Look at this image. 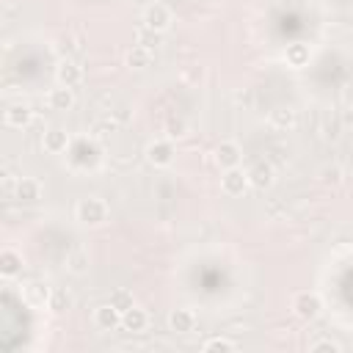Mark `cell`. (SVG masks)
Instances as JSON below:
<instances>
[{
    "mask_svg": "<svg viewBox=\"0 0 353 353\" xmlns=\"http://www.w3.org/2000/svg\"><path fill=\"white\" fill-rule=\"evenodd\" d=\"M108 215H110V210H108V201H105L102 196H83V199L74 204V218H77L83 226H88V229L102 226V223L108 221Z\"/></svg>",
    "mask_w": 353,
    "mask_h": 353,
    "instance_id": "cell-1",
    "label": "cell"
},
{
    "mask_svg": "<svg viewBox=\"0 0 353 353\" xmlns=\"http://www.w3.org/2000/svg\"><path fill=\"white\" fill-rule=\"evenodd\" d=\"M292 312H295V317H301V320H306V323H309V320H317L320 312H323V301H320L317 292L301 290V292L292 295Z\"/></svg>",
    "mask_w": 353,
    "mask_h": 353,
    "instance_id": "cell-2",
    "label": "cell"
},
{
    "mask_svg": "<svg viewBox=\"0 0 353 353\" xmlns=\"http://www.w3.org/2000/svg\"><path fill=\"white\" fill-rule=\"evenodd\" d=\"M141 22H143V28H149V30L165 33V30L171 28V22H174V14H171V8H168L165 3H149V6L143 8V14H141Z\"/></svg>",
    "mask_w": 353,
    "mask_h": 353,
    "instance_id": "cell-3",
    "label": "cell"
},
{
    "mask_svg": "<svg viewBox=\"0 0 353 353\" xmlns=\"http://www.w3.org/2000/svg\"><path fill=\"white\" fill-rule=\"evenodd\" d=\"M146 160L154 165V168H165V165H171L174 163V154H176V149H174V143H171V138H160V141H152L149 146H146Z\"/></svg>",
    "mask_w": 353,
    "mask_h": 353,
    "instance_id": "cell-4",
    "label": "cell"
},
{
    "mask_svg": "<svg viewBox=\"0 0 353 353\" xmlns=\"http://www.w3.org/2000/svg\"><path fill=\"white\" fill-rule=\"evenodd\" d=\"M248 188H251L248 171H243L240 165H237V168H226V171L221 174V190H223L226 196H243Z\"/></svg>",
    "mask_w": 353,
    "mask_h": 353,
    "instance_id": "cell-5",
    "label": "cell"
},
{
    "mask_svg": "<svg viewBox=\"0 0 353 353\" xmlns=\"http://www.w3.org/2000/svg\"><path fill=\"white\" fill-rule=\"evenodd\" d=\"M240 160H243V149H240L237 141H221V143L215 146V163H218L223 171H226V168H237Z\"/></svg>",
    "mask_w": 353,
    "mask_h": 353,
    "instance_id": "cell-6",
    "label": "cell"
},
{
    "mask_svg": "<svg viewBox=\"0 0 353 353\" xmlns=\"http://www.w3.org/2000/svg\"><path fill=\"white\" fill-rule=\"evenodd\" d=\"M248 182H251V188H256V190H268V188H273V182H276V168H273L268 160H256V163L251 165V171H248Z\"/></svg>",
    "mask_w": 353,
    "mask_h": 353,
    "instance_id": "cell-7",
    "label": "cell"
},
{
    "mask_svg": "<svg viewBox=\"0 0 353 353\" xmlns=\"http://www.w3.org/2000/svg\"><path fill=\"white\" fill-rule=\"evenodd\" d=\"M94 325L99 331H116V328H121V312L110 301L108 303H99L94 309Z\"/></svg>",
    "mask_w": 353,
    "mask_h": 353,
    "instance_id": "cell-8",
    "label": "cell"
},
{
    "mask_svg": "<svg viewBox=\"0 0 353 353\" xmlns=\"http://www.w3.org/2000/svg\"><path fill=\"white\" fill-rule=\"evenodd\" d=\"M268 121H270V127H276L281 132H290V130L298 127V110L292 105H279L268 113Z\"/></svg>",
    "mask_w": 353,
    "mask_h": 353,
    "instance_id": "cell-9",
    "label": "cell"
},
{
    "mask_svg": "<svg viewBox=\"0 0 353 353\" xmlns=\"http://www.w3.org/2000/svg\"><path fill=\"white\" fill-rule=\"evenodd\" d=\"M41 149L47 154H63L69 149V132L63 127H50L41 135Z\"/></svg>",
    "mask_w": 353,
    "mask_h": 353,
    "instance_id": "cell-10",
    "label": "cell"
},
{
    "mask_svg": "<svg viewBox=\"0 0 353 353\" xmlns=\"http://www.w3.org/2000/svg\"><path fill=\"white\" fill-rule=\"evenodd\" d=\"M3 119H6L8 127L22 130V127H28V124L33 121V108H30L28 102H11V105L6 108V113H3Z\"/></svg>",
    "mask_w": 353,
    "mask_h": 353,
    "instance_id": "cell-11",
    "label": "cell"
},
{
    "mask_svg": "<svg viewBox=\"0 0 353 353\" xmlns=\"http://www.w3.org/2000/svg\"><path fill=\"white\" fill-rule=\"evenodd\" d=\"M121 328H124L127 334H143V331L149 328V312L135 303L132 309L121 312Z\"/></svg>",
    "mask_w": 353,
    "mask_h": 353,
    "instance_id": "cell-12",
    "label": "cell"
},
{
    "mask_svg": "<svg viewBox=\"0 0 353 353\" xmlns=\"http://www.w3.org/2000/svg\"><path fill=\"white\" fill-rule=\"evenodd\" d=\"M168 331H174V334H190V331H196V314H193V309H185V306L171 309L168 312Z\"/></svg>",
    "mask_w": 353,
    "mask_h": 353,
    "instance_id": "cell-13",
    "label": "cell"
},
{
    "mask_svg": "<svg viewBox=\"0 0 353 353\" xmlns=\"http://www.w3.org/2000/svg\"><path fill=\"white\" fill-rule=\"evenodd\" d=\"M50 295H52V287L44 284V281H30V284L25 287V292H22L25 303L33 306V309H44V306H50Z\"/></svg>",
    "mask_w": 353,
    "mask_h": 353,
    "instance_id": "cell-14",
    "label": "cell"
},
{
    "mask_svg": "<svg viewBox=\"0 0 353 353\" xmlns=\"http://www.w3.org/2000/svg\"><path fill=\"white\" fill-rule=\"evenodd\" d=\"M284 61H287L290 69H303V66H309V61H312L309 44H306V41H292V44H287Z\"/></svg>",
    "mask_w": 353,
    "mask_h": 353,
    "instance_id": "cell-15",
    "label": "cell"
},
{
    "mask_svg": "<svg viewBox=\"0 0 353 353\" xmlns=\"http://www.w3.org/2000/svg\"><path fill=\"white\" fill-rule=\"evenodd\" d=\"M124 63H127L130 69H135V72L149 69V66L154 63V52H152L149 47H143V44H132V47L124 52Z\"/></svg>",
    "mask_w": 353,
    "mask_h": 353,
    "instance_id": "cell-16",
    "label": "cell"
},
{
    "mask_svg": "<svg viewBox=\"0 0 353 353\" xmlns=\"http://www.w3.org/2000/svg\"><path fill=\"white\" fill-rule=\"evenodd\" d=\"M55 80L58 85H69V88H77L83 83V69L74 63V61H61L55 66Z\"/></svg>",
    "mask_w": 353,
    "mask_h": 353,
    "instance_id": "cell-17",
    "label": "cell"
},
{
    "mask_svg": "<svg viewBox=\"0 0 353 353\" xmlns=\"http://www.w3.org/2000/svg\"><path fill=\"white\" fill-rule=\"evenodd\" d=\"M22 273V254L17 248H3L0 251V276L3 279H14Z\"/></svg>",
    "mask_w": 353,
    "mask_h": 353,
    "instance_id": "cell-18",
    "label": "cell"
},
{
    "mask_svg": "<svg viewBox=\"0 0 353 353\" xmlns=\"http://www.w3.org/2000/svg\"><path fill=\"white\" fill-rule=\"evenodd\" d=\"M14 196H17L19 201H25V204H33V201L41 199V182L33 179V176H22V179H17Z\"/></svg>",
    "mask_w": 353,
    "mask_h": 353,
    "instance_id": "cell-19",
    "label": "cell"
},
{
    "mask_svg": "<svg viewBox=\"0 0 353 353\" xmlns=\"http://www.w3.org/2000/svg\"><path fill=\"white\" fill-rule=\"evenodd\" d=\"M47 102H50L52 110H72V108H74V88H69V85H58V88L50 91Z\"/></svg>",
    "mask_w": 353,
    "mask_h": 353,
    "instance_id": "cell-20",
    "label": "cell"
},
{
    "mask_svg": "<svg viewBox=\"0 0 353 353\" xmlns=\"http://www.w3.org/2000/svg\"><path fill=\"white\" fill-rule=\"evenodd\" d=\"M72 303H74L72 292H69V290H63V287H55V290H52V295H50V306H47V309H52L55 314H61V312L72 309Z\"/></svg>",
    "mask_w": 353,
    "mask_h": 353,
    "instance_id": "cell-21",
    "label": "cell"
},
{
    "mask_svg": "<svg viewBox=\"0 0 353 353\" xmlns=\"http://www.w3.org/2000/svg\"><path fill=\"white\" fill-rule=\"evenodd\" d=\"M201 350H207V353H232V350H237V345L229 336H210V339L201 342Z\"/></svg>",
    "mask_w": 353,
    "mask_h": 353,
    "instance_id": "cell-22",
    "label": "cell"
},
{
    "mask_svg": "<svg viewBox=\"0 0 353 353\" xmlns=\"http://www.w3.org/2000/svg\"><path fill=\"white\" fill-rule=\"evenodd\" d=\"M66 268H69V273H74V276L88 273V254H85L83 248L72 251V254H69V259H66Z\"/></svg>",
    "mask_w": 353,
    "mask_h": 353,
    "instance_id": "cell-23",
    "label": "cell"
},
{
    "mask_svg": "<svg viewBox=\"0 0 353 353\" xmlns=\"http://www.w3.org/2000/svg\"><path fill=\"white\" fill-rule=\"evenodd\" d=\"M317 176H320V182H323V185L336 188V185L342 182V168H339L336 163H325V165L320 168V174H317Z\"/></svg>",
    "mask_w": 353,
    "mask_h": 353,
    "instance_id": "cell-24",
    "label": "cell"
},
{
    "mask_svg": "<svg viewBox=\"0 0 353 353\" xmlns=\"http://www.w3.org/2000/svg\"><path fill=\"white\" fill-rule=\"evenodd\" d=\"M110 303H113L119 312H127V309H132V306H135V298H132V292H130V290L116 287V290L110 292Z\"/></svg>",
    "mask_w": 353,
    "mask_h": 353,
    "instance_id": "cell-25",
    "label": "cell"
},
{
    "mask_svg": "<svg viewBox=\"0 0 353 353\" xmlns=\"http://www.w3.org/2000/svg\"><path fill=\"white\" fill-rule=\"evenodd\" d=\"M309 350L312 353H342V345L336 339H331V336H323V339H314L309 345Z\"/></svg>",
    "mask_w": 353,
    "mask_h": 353,
    "instance_id": "cell-26",
    "label": "cell"
},
{
    "mask_svg": "<svg viewBox=\"0 0 353 353\" xmlns=\"http://www.w3.org/2000/svg\"><path fill=\"white\" fill-rule=\"evenodd\" d=\"M160 39H163V33H157V30H149V28H141L138 30V44H143L149 50H154L160 44Z\"/></svg>",
    "mask_w": 353,
    "mask_h": 353,
    "instance_id": "cell-27",
    "label": "cell"
},
{
    "mask_svg": "<svg viewBox=\"0 0 353 353\" xmlns=\"http://www.w3.org/2000/svg\"><path fill=\"white\" fill-rule=\"evenodd\" d=\"M165 130H168V138H182L185 130H188V124H185V119H168Z\"/></svg>",
    "mask_w": 353,
    "mask_h": 353,
    "instance_id": "cell-28",
    "label": "cell"
},
{
    "mask_svg": "<svg viewBox=\"0 0 353 353\" xmlns=\"http://www.w3.org/2000/svg\"><path fill=\"white\" fill-rule=\"evenodd\" d=\"M342 102H345L347 108H353V80H347V83L342 85Z\"/></svg>",
    "mask_w": 353,
    "mask_h": 353,
    "instance_id": "cell-29",
    "label": "cell"
},
{
    "mask_svg": "<svg viewBox=\"0 0 353 353\" xmlns=\"http://www.w3.org/2000/svg\"><path fill=\"white\" fill-rule=\"evenodd\" d=\"M127 110H130V108H127V105H119V108H116V110H113V116H116V119H119V121H127V116H130V113H127Z\"/></svg>",
    "mask_w": 353,
    "mask_h": 353,
    "instance_id": "cell-30",
    "label": "cell"
},
{
    "mask_svg": "<svg viewBox=\"0 0 353 353\" xmlns=\"http://www.w3.org/2000/svg\"><path fill=\"white\" fill-rule=\"evenodd\" d=\"M336 3H347V0H336Z\"/></svg>",
    "mask_w": 353,
    "mask_h": 353,
    "instance_id": "cell-31",
    "label": "cell"
}]
</instances>
